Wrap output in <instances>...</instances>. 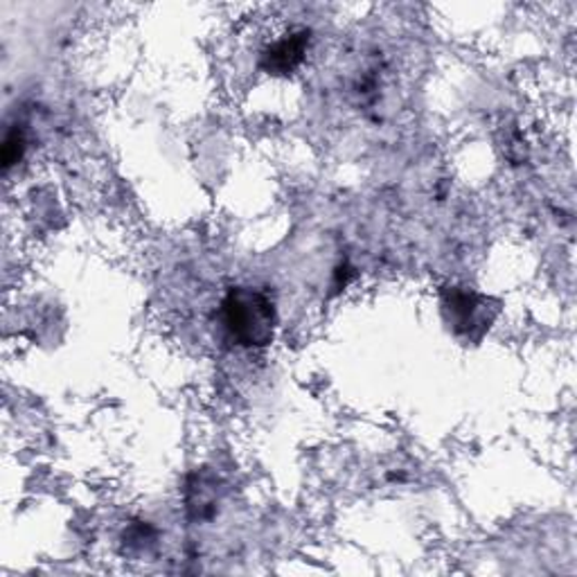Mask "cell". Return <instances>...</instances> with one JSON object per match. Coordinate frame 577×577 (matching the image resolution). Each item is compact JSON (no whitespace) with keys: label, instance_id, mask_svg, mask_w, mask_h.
<instances>
[{"label":"cell","instance_id":"cell-1","mask_svg":"<svg viewBox=\"0 0 577 577\" xmlns=\"http://www.w3.org/2000/svg\"><path fill=\"white\" fill-rule=\"evenodd\" d=\"M228 334L244 348H265L275 334V307L271 298L251 286L230 288L221 303Z\"/></svg>","mask_w":577,"mask_h":577},{"label":"cell","instance_id":"cell-2","mask_svg":"<svg viewBox=\"0 0 577 577\" xmlns=\"http://www.w3.org/2000/svg\"><path fill=\"white\" fill-rule=\"evenodd\" d=\"M307 46H309V33L307 30H296L292 35L273 41L262 54L265 70H269L273 75H288L292 70H296L305 60Z\"/></svg>","mask_w":577,"mask_h":577},{"label":"cell","instance_id":"cell-3","mask_svg":"<svg viewBox=\"0 0 577 577\" xmlns=\"http://www.w3.org/2000/svg\"><path fill=\"white\" fill-rule=\"evenodd\" d=\"M23 148H25V140L21 136V131H12L8 133L5 138V144H3V158H5V165H14L18 163V158L23 156Z\"/></svg>","mask_w":577,"mask_h":577}]
</instances>
